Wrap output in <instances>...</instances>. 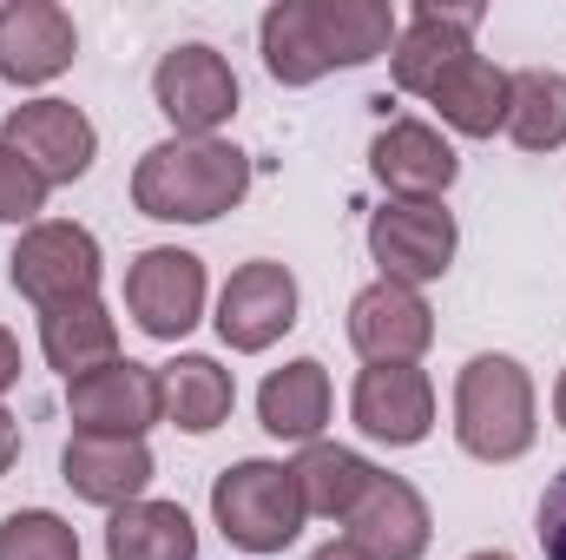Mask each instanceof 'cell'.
I'll list each match as a JSON object with an SVG mask.
<instances>
[{
    "label": "cell",
    "mask_w": 566,
    "mask_h": 560,
    "mask_svg": "<svg viewBox=\"0 0 566 560\" xmlns=\"http://www.w3.org/2000/svg\"><path fill=\"white\" fill-rule=\"evenodd\" d=\"M396 53L389 0H277L264 13V66L283 86H310L336 66H369Z\"/></svg>",
    "instance_id": "1"
},
{
    "label": "cell",
    "mask_w": 566,
    "mask_h": 560,
    "mask_svg": "<svg viewBox=\"0 0 566 560\" xmlns=\"http://www.w3.org/2000/svg\"><path fill=\"white\" fill-rule=\"evenodd\" d=\"M251 191V158L224 139H165L133 172V205L158 225H211Z\"/></svg>",
    "instance_id": "2"
},
{
    "label": "cell",
    "mask_w": 566,
    "mask_h": 560,
    "mask_svg": "<svg viewBox=\"0 0 566 560\" xmlns=\"http://www.w3.org/2000/svg\"><path fill=\"white\" fill-rule=\"evenodd\" d=\"M454 435L474 462H521L534 448V383L514 356H474L461 370Z\"/></svg>",
    "instance_id": "3"
},
{
    "label": "cell",
    "mask_w": 566,
    "mask_h": 560,
    "mask_svg": "<svg viewBox=\"0 0 566 560\" xmlns=\"http://www.w3.org/2000/svg\"><path fill=\"white\" fill-rule=\"evenodd\" d=\"M211 515L231 548L244 554H283L303 535V495L283 462H238L211 481Z\"/></svg>",
    "instance_id": "4"
},
{
    "label": "cell",
    "mask_w": 566,
    "mask_h": 560,
    "mask_svg": "<svg viewBox=\"0 0 566 560\" xmlns=\"http://www.w3.org/2000/svg\"><path fill=\"white\" fill-rule=\"evenodd\" d=\"M7 271H13V290L33 297L40 310L86 303V297H99V245L86 225H33L13 245Z\"/></svg>",
    "instance_id": "5"
},
{
    "label": "cell",
    "mask_w": 566,
    "mask_h": 560,
    "mask_svg": "<svg viewBox=\"0 0 566 560\" xmlns=\"http://www.w3.org/2000/svg\"><path fill=\"white\" fill-rule=\"evenodd\" d=\"M454 211H441V198H396L369 218V251L389 283H434L454 265Z\"/></svg>",
    "instance_id": "6"
},
{
    "label": "cell",
    "mask_w": 566,
    "mask_h": 560,
    "mask_svg": "<svg viewBox=\"0 0 566 560\" xmlns=\"http://www.w3.org/2000/svg\"><path fill=\"white\" fill-rule=\"evenodd\" d=\"M151 100L178 126V139H211L238 113V73L211 46H171L151 73Z\"/></svg>",
    "instance_id": "7"
},
{
    "label": "cell",
    "mask_w": 566,
    "mask_h": 560,
    "mask_svg": "<svg viewBox=\"0 0 566 560\" xmlns=\"http://www.w3.org/2000/svg\"><path fill=\"white\" fill-rule=\"evenodd\" d=\"M66 416L80 422V435H139L165 416V396H158V370H145L133 356H113L86 376L66 383Z\"/></svg>",
    "instance_id": "8"
},
{
    "label": "cell",
    "mask_w": 566,
    "mask_h": 560,
    "mask_svg": "<svg viewBox=\"0 0 566 560\" xmlns=\"http://www.w3.org/2000/svg\"><path fill=\"white\" fill-rule=\"evenodd\" d=\"M126 310L139 317L145 336L178 343L198 323V310H205V265L191 251H171V245L139 251L133 271H126Z\"/></svg>",
    "instance_id": "9"
},
{
    "label": "cell",
    "mask_w": 566,
    "mask_h": 560,
    "mask_svg": "<svg viewBox=\"0 0 566 560\" xmlns=\"http://www.w3.org/2000/svg\"><path fill=\"white\" fill-rule=\"evenodd\" d=\"M0 145H13L46 185H73V178L93 165L99 133H93V120H86L73 100H33V106H13V113H7Z\"/></svg>",
    "instance_id": "10"
},
{
    "label": "cell",
    "mask_w": 566,
    "mask_h": 560,
    "mask_svg": "<svg viewBox=\"0 0 566 560\" xmlns=\"http://www.w3.org/2000/svg\"><path fill=\"white\" fill-rule=\"evenodd\" d=\"M349 416L369 442H389V448H416L428 428H434V390L416 363H369L356 376V396H349Z\"/></svg>",
    "instance_id": "11"
},
{
    "label": "cell",
    "mask_w": 566,
    "mask_h": 560,
    "mask_svg": "<svg viewBox=\"0 0 566 560\" xmlns=\"http://www.w3.org/2000/svg\"><path fill=\"white\" fill-rule=\"evenodd\" d=\"M80 53L73 13L53 0H7L0 7V80L13 86H46L53 73H66Z\"/></svg>",
    "instance_id": "12"
},
{
    "label": "cell",
    "mask_w": 566,
    "mask_h": 560,
    "mask_svg": "<svg viewBox=\"0 0 566 560\" xmlns=\"http://www.w3.org/2000/svg\"><path fill=\"white\" fill-rule=\"evenodd\" d=\"M290 323H296V278L283 265H244L218 297V336L244 356L271 350Z\"/></svg>",
    "instance_id": "13"
},
{
    "label": "cell",
    "mask_w": 566,
    "mask_h": 560,
    "mask_svg": "<svg viewBox=\"0 0 566 560\" xmlns=\"http://www.w3.org/2000/svg\"><path fill=\"white\" fill-rule=\"evenodd\" d=\"M428 535H434L428 501L402 481V475H382V468H376V481H369L363 501L349 508V541L369 560H422Z\"/></svg>",
    "instance_id": "14"
},
{
    "label": "cell",
    "mask_w": 566,
    "mask_h": 560,
    "mask_svg": "<svg viewBox=\"0 0 566 560\" xmlns=\"http://www.w3.org/2000/svg\"><path fill=\"white\" fill-rule=\"evenodd\" d=\"M349 343L369 356V363H416L428 343H434V317L409 283H369L356 303H349Z\"/></svg>",
    "instance_id": "15"
},
{
    "label": "cell",
    "mask_w": 566,
    "mask_h": 560,
    "mask_svg": "<svg viewBox=\"0 0 566 560\" xmlns=\"http://www.w3.org/2000/svg\"><path fill=\"white\" fill-rule=\"evenodd\" d=\"M60 475L80 501L99 508H133L151 481V448L139 435H73L60 455Z\"/></svg>",
    "instance_id": "16"
},
{
    "label": "cell",
    "mask_w": 566,
    "mask_h": 560,
    "mask_svg": "<svg viewBox=\"0 0 566 560\" xmlns=\"http://www.w3.org/2000/svg\"><path fill=\"white\" fill-rule=\"evenodd\" d=\"M474 27H481V7H434L422 0L416 13H409V27L396 33V86L402 93H428L461 53H474L468 40H474Z\"/></svg>",
    "instance_id": "17"
},
{
    "label": "cell",
    "mask_w": 566,
    "mask_h": 560,
    "mask_svg": "<svg viewBox=\"0 0 566 560\" xmlns=\"http://www.w3.org/2000/svg\"><path fill=\"white\" fill-rule=\"evenodd\" d=\"M369 165H376V178H382L389 191H402V198H441V191L454 185V172H461L454 145L441 139L434 126H422V120H396V126H382V139H376V152H369Z\"/></svg>",
    "instance_id": "18"
},
{
    "label": "cell",
    "mask_w": 566,
    "mask_h": 560,
    "mask_svg": "<svg viewBox=\"0 0 566 560\" xmlns=\"http://www.w3.org/2000/svg\"><path fill=\"white\" fill-rule=\"evenodd\" d=\"M258 422L277 442H316L329 422V370L316 356H296V363L271 370L258 390Z\"/></svg>",
    "instance_id": "19"
},
{
    "label": "cell",
    "mask_w": 566,
    "mask_h": 560,
    "mask_svg": "<svg viewBox=\"0 0 566 560\" xmlns=\"http://www.w3.org/2000/svg\"><path fill=\"white\" fill-rule=\"evenodd\" d=\"M507 80H514V73H501L494 60L461 53V60H454V66L428 86V100L441 106V120H448L454 133L488 139L494 126H507Z\"/></svg>",
    "instance_id": "20"
},
{
    "label": "cell",
    "mask_w": 566,
    "mask_h": 560,
    "mask_svg": "<svg viewBox=\"0 0 566 560\" xmlns=\"http://www.w3.org/2000/svg\"><path fill=\"white\" fill-rule=\"evenodd\" d=\"M40 350H46V363L66 370V383H73V376H86V370H99V363L119 356V323L106 317L99 297H86V303H53V310H40Z\"/></svg>",
    "instance_id": "21"
},
{
    "label": "cell",
    "mask_w": 566,
    "mask_h": 560,
    "mask_svg": "<svg viewBox=\"0 0 566 560\" xmlns=\"http://www.w3.org/2000/svg\"><path fill=\"white\" fill-rule=\"evenodd\" d=\"M106 560H198V528L178 501H133L106 521Z\"/></svg>",
    "instance_id": "22"
},
{
    "label": "cell",
    "mask_w": 566,
    "mask_h": 560,
    "mask_svg": "<svg viewBox=\"0 0 566 560\" xmlns=\"http://www.w3.org/2000/svg\"><path fill=\"white\" fill-rule=\"evenodd\" d=\"M290 475H296L303 515H323V521H349V508H356L363 488L376 481V468H369L356 448H329V442H310Z\"/></svg>",
    "instance_id": "23"
},
{
    "label": "cell",
    "mask_w": 566,
    "mask_h": 560,
    "mask_svg": "<svg viewBox=\"0 0 566 560\" xmlns=\"http://www.w3.org/2000/svg\"><path fill=\"white\" fill-rule=\"evenodd\" d=\"M158 396H165V422L185 435H211L231 416V370H218L211 356H178L171 370H158Z\"/></svg>",
    "instance_id": "24"
},
{
    "label": "cell",
    "mask_w": 566,
    "mask_h": 560,
    "mask_svg": "<svg viewBox=\"0 0 566 560\" xmlns=\"http://www.w3.org/2000/svg\"><path fill=\"white\" fill-rule=\"evenodd\" d=\"M507 133L521 152H554L566 145V73L527 66L507 80Z\"/></svg>",
    "instance_id": "25"
},
{
    "label": "cell",
    "mask_w": 566,
    "mask_h": 560,
    "mask_svg": "<svg viewBox=\"0 0 566 560\" xmlns=\"http://www.w3.org/2000/svg\"><path fill=\"white\" fill-rule=\"evenodd\" d=\"M0 560H80V535L53 508H20L0 521Z\"/></svg>",
    "instance_id": "26"
},
{
    "label": "cell",
    "mask_w": 566,
    "mask_h": 560,
    "mask_svg": "<svg viewBox=\"0 0 566 560\" xmlns=\"http://www.w3.org/2000/svg\"><path fill=\"white\" fill-rule=\"evenodd\" d=\"M40 205H46V178L13 145H0V225H27L40 218Z\"/></svg>",
    "instance_id": "27"
},
{
    "label": "cell",
    "mask_w": 566,
    "mask_h": 560,
    "mask_svg": "<svg viewBox=\"0 0 566 560\" xmlns=\"http://www.w3.org/2000/svg\"><path fill=\"white\" fill-rule=\"evenodd\" d=\"M541 548H547V560H566V468L541 495Z\"/></svg>",
    "instance_id": "28"
},
{
    "label": "cell",
    "mask_w": 566,
    "mask_h": 560,
    "mask_svg": "<svg viewBox=\"0 0 566 560\" xmlns=\"http://www.w3.org/2000/svg\"><path fill=\"white\" fill-rule=\"evenodd\" d=\"M13 383H20V343L0 330V390H13Z\"/></svg>",
    "instance_id": "29"
},
{
    "label": "cell",
    "mask_w": 566,
    "mask_h": 560,
    "mask_svg": "<svg viewBox=\"0 0 566 560\" xmlns=\"http://www.w3.org/2000/svg\"><path fill=\"white\" fill-rule=\"evenodd\" d=\"M13 455H20V422H13L7 409H0V475L13 468Z\"/></svg>",
    "instance_id": "30"
},
{
    "label": "cell",
    "mask_w": 566,
    "mask_h": 560,
    "mask_svg": "<svg viewBox=\"0 0 566 560\" xmlns=\"http://www.w3.org/2000/svg\"><path fill=\"white\" fill-rule=\"evenodd\" d=\"M310 560H369V554H363L356 541H329V548H316Z\"/></svg>",
    "instance_id": "31"
},
{
    "label": "cell",
    "mask_w": 566,
    "mask_h": 560,
    "mask_svg": "<svg viewBox=\"0 0 566 560\" xmlns=\"http://www.w3.org/2000/svg\"><path fill=\"white\" fill-rule=\"evenodd\" d=\"M554 409H560V428H566V376H560V390H554Z\"/></svg>",
    "instance_id": "32"
},
{
    "label": "cell",
    "mask_w": 566,
    "mask_h": 560,
    "mask_svg": "<svg viewBox=\"0 0 566 560\" xmlns=\"http://www.w3.org/2000/svg\"><path fill=\"white\" fill-rule=\"evenodd\" d=\"M468 560H514V554H468Z\"/></svg>",
    "instance_id": "33"
}]
</instances>
